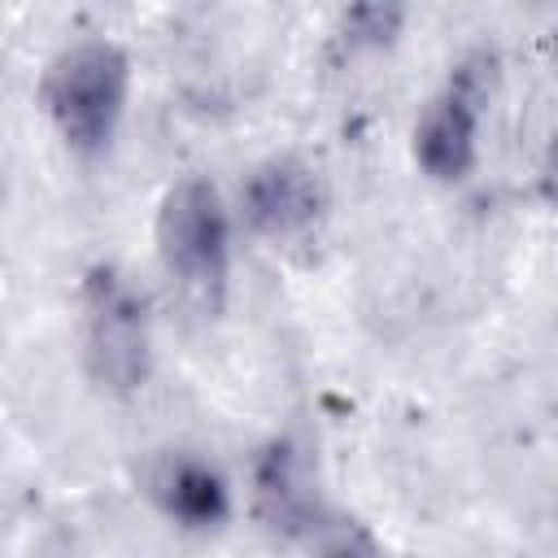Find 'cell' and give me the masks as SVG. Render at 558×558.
Listing matches in <instances>:
<instances>
[{
  "instance_id": "9c48e42d",
  "label": "cell",
  "mask_w": 558,
  "mask_h": 558,
  "mask_svg": "<svg viewBox=\"0 0 558 558\" xmlns=\"http://www.w3.org/2000/svg\"><path fill=\"white\" fill-rule=\"evenodd\" d=\"M305 545H310L318 558H379L371 532H366L357 519L340 514V510H327V519L310 532Z\"/></svg>"
},
{
  "instance_id": "5b68a950",
  "label": "cell",
  "mask_w": 558,
  "mask_h": 558,
  "mask_svg": "<svg viewBox=\"0 0 558 558\" xmlns=\"http://www.w3.org/2000/svg\"><path fill=\"white\" fill-rule=\"evenodd\" d=\"M140 488L148 497V506L179 532H218L231 510H235V497H231V480L227 471L201 453V449H187V445H166V449H153L144 458V471H140Z\"/></svg>"
},
{
  "instance_id": "52a82bcc",
  "label": "cell",
  "mask_w": 558,
  "mask_h": 558,
  "mask_svg": "<svg viewBox=\"0 0 558 558\" xmlns=\"http://www.w3.org/2000/svg\"><path fill=\"white\" fill-rule=\"evenodd\" d=\"M323 205H327L323 179L296 153L262 157L257 166H248V174L240 179V192H235V209H240L244 227L275 244L305 235L323 218Z\"/></svg>"
},
{
  "instance_id": "277c9868",
  "label": "cell",
  "mask_w": 558,
  "mask_h": 558,
  "mask_svg": "<svg viewBox=\"0 0 558 558\" xmlns=\"http://www.w3.org/2000/svg\"><path fill=\"white\" fill-rule=\"evenodd\" d=\"M493 57L471 52L458 74L418 109L410 131V157L432 183H462L480 161V105H484V74Z\"/></svg>"
},
{
  "instance_id": "7a4b0ae2",
  "label": "cell",
  "mask_w": 558,
  "mask_h": 558,
  "mask_svg": "<svg viewBox=\"0 0 558 558\" xmlns=\"http://www.w3.org/2000/svg\"><path fill=\"white\" fill-rule=\"evenodd\" d=\"M78 366L105 397H135L153 375L148 296L113 262H96L78 283Z\"/></svg>"
},
{
  "instance_id": "3957f363",
  "label": "cell",
  "mask_w": 558,
  "mask_h": 558,
  "mask_svg": "<svg viewBox=\"0 0 558 558\" xmlns=\"http://www.w3.org/2000/svg\"><path fill=\"white\" fill-rule=\"evenodd\" d=\"M161 270L196 301L218 305L231 275V209L209 174L174 179L153 218Z\"/></svg>"
},
{
  "instance_id": "ba28073f",
  "label": "cell",
  "mask_w": 558,
  "mask_h": 558,
  "mask_svg": "<svg viewBox=\"0 0 558 558\" xmlns=\"http://www.w3.org/2000/svg\"><path fill=\"white\" fill-rule=\"evenodd\" d=\"M405 26V9L397 4H353L340 13V35L353 48H388Z\"/></svg>"
},
{
  "instance_id": "8992f818",
  "label": "cell",
  "mask_w": 558,
  "mask_h": 558,
  "mask_svg": "<svg viewBox=\"0 0 558 558\" xmlns=\"http://www.w3.org/2000/svg\"><path fill=\"white\" fill-rule=\"evenodd\" d=\"M248 501H253V519L279 536V541H310V532L327 519V501L318 493V475H314V458L296 436H270L257 453H253V471H248Z\"/></svg>"
},
{
  "instance_id": "6da1fadb",
  "label": "cell",
  "mask_w": 558,
  "mask_h": 558,
  "mask_svg": "<svg viewBox=\"0 0 558 558\" xmlns=\"http://www.w3.org/2000/svg\"><path fill=\"white\" fill-rule=\"evenodd\" d=\"M131 100V57L113 39H74L39 74V105L74 157L109 153Z\"/></svg>"
}]
</instances>
